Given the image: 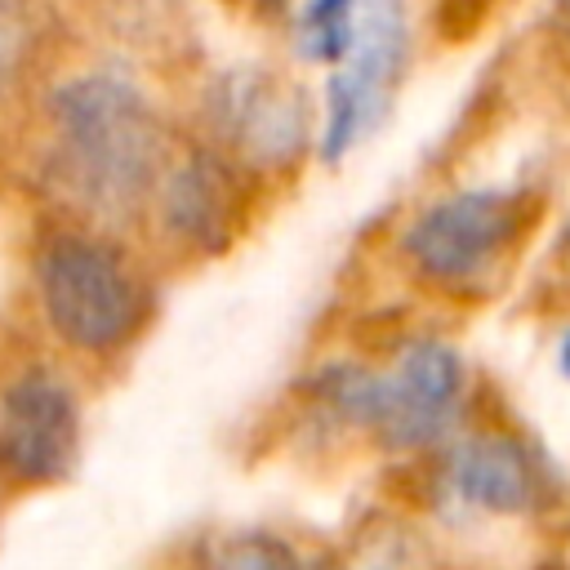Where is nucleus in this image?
Here are the masks:
<instances>
[{
	"instance_id": "ddd939ff",
	"label": "nucleus",
	"mask_w": 570,
	"mask_h": 570,
	"mask_svg": "<svg viewBox=\"0 0 570 570\" xmlns=\"http://www.w3.org/2000/svg\"><path fill=\"white\" fill-rule=\"evenodd\" d=\"M557 365H561V374L570 379V330L561 334V347H557Z\"/></svg>"
},
{
	"instance_id": "f257e3e1",
	"label": "nucleus",
	"mask_w": 570,
	"mask_h": 570,
	"mask_svg": "<svg viewBox=\"0 0 570 570\" xmlns=\"http://www.w3.org/2000/svg\"><path fill=\"white\" fill-rule=\"evenodd\" d=\"M62 138V165L76 191L102 209H129L156 174L160 125L147 98L120 76H80L49 102Z\"/></svg>"
},
{
	"instance_id": "9b49d317",
	"label": "nucleus",
	"mask_w": 570,
	"mask_h": 570,
	"mask_svg": "<svg viewBox=\"0 0 570 570\" xmlns=\"http://www.w3.org/2000/svg\"><path fill=\"white\" fill-rule=\"evenodd\" d=\"M214 570H298V557H294V548L281 543L276 534H258V530H254V534L232 539V543L218 552Z\"/></svg>"
},
{
	"instance_id": "39448f33",
	"label": "nucleus",
	"mask_w": 570,
	"mask_h": 570,
	"mask_svg": "<svg viewBox=\"0 0 570 570\" xmlns=\"http://www.w3.org/2000/svg\"><path fill=\"white\" fill-rule=\"evenodd\" d=\"M405 67V9L401 0H361V31L352 53L330 76L321 156L338 160L383 116L392 85Z\"/></svg>"
},
{
	"instance_id": "4468645a",
	"label": "nucleus",
	"mask_w": 570,
	"mask_h": 570,
	"mask_svg": "<svg viewBox=\"0 0 570 570\" xmlns=\"http://www.w3.org/2000/svg\"><path fill=\"white\" fill-rule=\"evenodd\" d=\"M267 4H285V0H267Z\"/></svg>"
},
{
	"instance_id": "1a4fd4ad",
	"label": "nucleus",
	"mask_w": 570,
	"mask_h": 570,
	"mask_svg": "<svg viewBox=\"0 0 570 570\" xmlns=\"http://www.w3.org/2000/svg\"><path fill=\"white\" fill-rule=\"evenodd\" d=\"M232 205H236L232 174L214 160L183 165L165 191L169 227L196 245H223L232 236Z\"/></svg>"
},
{
	"instance_id": "f8f14e48",
	"label": "nucleus",
	"mask_w": 570,
	"mask_h": 570,
	"mask_svg": "<svg viewBox=\"0 0 570 570\" xmlns=\"http://www.w3.org/2000/svg\"><path fill=\"white\" fill-rule=\"evenodd\" d=\"M22 58V13L13 4H0V94L9 89Z\"/></svg>"
},
{
	"instance_id": "7ed1b4c3",
	"label": "nucleus",
	"mask_w": 570,
	"mask_h": 570,
	"mask_svg": "<svg viewBox=\"0 0 570 570\" xmlns=\"http://www.w3.org/2000/svg\"><path fill=\"white\" fill-rule=\"evenodd\" d=\"M36 281L49 325L85 352L116 347L134 330L142 307L120 254L85 236L53 240L36 263Z\"/></svg>"
},
{
	"instance_id": "0eeeda50",
	"label": "nucleus",
	"mask_w": 570,
	"mask_h": 570,
	"mask_svg": "<svg viewBox=\"0 0 570 570\" xmlns=\"http://www.w3.org/2000/svg\"><path fill=\"white\" fill-rule=\"evenodd\" d=\"M218 120L227 125V134L249 147L254 156H289L303 138V107L298 98L276 85L272 76H232V85L223 89V111Z\"/></svg>"
},
{
	"instance_id": "f03ea898",
	"label": "nucleus",
	"mask_w": 570,
	"mask_h": 570,
	"mask_svg": "<svg viewBox=\"0 0 570 570\" xmlns=\"http://www.w3.org/2000/svg\"><path fill=\"white\" fill-rule=\"evenodd\" d=\"M459 392H463V365L454 356V347L445 343H414L392 374H365V370H338L330 379V401L383 432L392 445H423L432 441L454 405H459Z\"/></svg>"
},
{
	"instance_id": "20e7f679",
	"label": "nucleus",
	"mask_w": 570,
	"mask_h": 570,
	"mask_svg": "<svg viewBox=\"0 0 570 570\" xmlns=\"http://www.w3.org/2000/svg\"><path fill=\"white\" fill-rule=\"evenodd\" d=\"M525 223H530V200L521 191L476 187V191H459L428 205L414 218L405 249L428 276L468 281L485 272L521 236Z\"/></svg>"
},
{
	"instance_id": "6e6552de",
	"label": "nucleus",
	"mask_w": 570,
	"mask_h": 570,
	"mask_svg": "<svg viewBox=\"0 0 570 570\" xmlns=\"http://www.w3.org/2000/svg\"><path fill=\"white\" fill-rule=\"evenodd\" d=\"M454 490L485 512H525L534 503L539 476L525 450L508 436H476L454 454Z\"/></svg>"
},
{
	"instance_id": "423d86ee",
	"label": "nucleus",
	"mask_w": 570,
	"mask_h": 570,
	"mask_svg": "<svg viewBox=\"0 0 570 570\" xmlns=\"http://www.w3.org/2000/svg\"><path fill=\"white\" fill-rule=\"evenodd\" d=\"M80 445L76 396L62 379L31 370L0 396V468L18 481L45 485L71 472Z\"/></svg>"
},
{
	"instance_id": "9d476101",
	"label": "nucleus",
	"mask_w": 570,
	"mask_h": 570,
	"mask_svg": "<svg viewBox=\"0 0 570 570\" xmlns=\"http://www.w3.org/2000/svg\"><path fill=\"white\" fill-rule=\"evenodd\" d=\"M361 31V0H307L294 18V45L307 62L338 67Z\"/></svg>"
}]
</instances>
